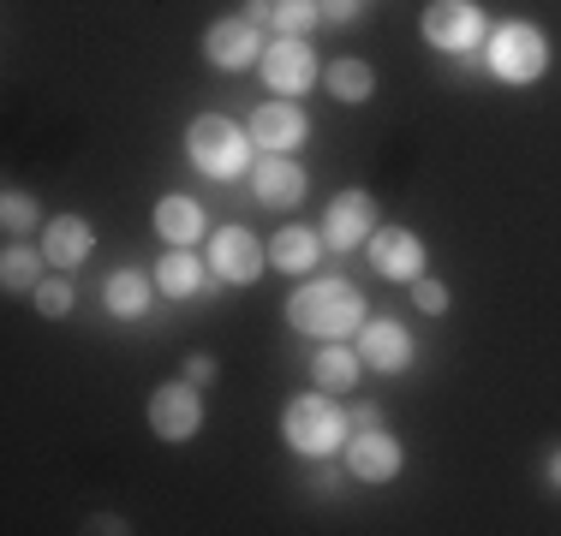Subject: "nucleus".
Wrapping results in <instances>:
<instances>
[{
    "instance_id": "obj_1",
    "label": "nucleus",
    "mask_w": 561,
    "mask_h": 536,
    "mask_svg": "<svg viewBox=\"0 0 561 536\" xmlns=\"http://www.w3.org/2000/svg\"><path fill=\"white\" fill-rule=\"evenodd\" d=\"M293 328L299 334H317V340H346V334L365 328V304L346 280H317V287H299L287 304Z\"/></svg>"
},
{
    "instance_id": "obj_2",
    "label": "nucleus",
    "mask_w": 561,
    "mask_h": 536,
    "mask_svg": "<svg viewBox=\"0 0 561 536\" xmlns=\"http://www.w3.org/2000/svg\"><path fill=\"white\" fill-rule=\"evenodd\" d=\"M185 150H192V161L209 173V179H233V173H245V161H251L245 131H239L233 119H221V114L192 119V131H185Z\"/></svg>"
},
{
    "instance_id": "obj_3",
    "label": "nucleus",
    "mask_w": 561,
    "mask_h": 536,
    "mask_svg": "<svg viewBox=\"0 0 561 536\" xmlns=\"http://www.w3.org/2000/svg\"><path fill=\"white\" fill-rule=\"evenodd\" d=\"M543 60H550V48H543V36L531 24H502L490 36V66H496V78H507V84H531L543 72Z\"/></svg>"
},
{
    "instance_id": "obj_4",
    "label": "nucleus",
    "mask_w": 561,
    "mask_h": 536,
    "mask_svg": "<svg viewBox=\"0 0 561 536\" xmlns=\"http://www.w3.org/2000/svg\"><path fill=\"white\" fill-rule=\"evenodd\" d=\"M341 429H346V418L329 406L323 394H305V399H293V406H287V441H293L299 453H329V447H341Z\"/></svg>"
},
{
    "instance_id": "obj_5",
    "label": "nucleus",
    "mask_w": 561,
    "mask_h": 536,
    "mask_svg": "<svg viewBox=\"0 0 561 536\" xmlns=\"http://www.w3.org/2000/svg\"><path fill=\"white\" fill-rule=\"evenodd\" d=\"M424 43L443 48V54H466L478 43V7L472 0H436L424 12Z\"/></svg>"
},
{
    "instance_id": "obj_6",
    "label": "nucleus",
    "mask_w": 561,
    "mask_h": 536,
    "mask_svg": "<svg viewBox=\"0 0 561 536\" xmlns=\"http://www.w3.org/2000/svg\"><path fill=\"white\" fill-rule=\"evenodd\" d=\"M209 268H216L221 280H233V287H245V280L263 275V245L245 226H221V233L209 238Z\"/></svg>"
},
{
    "instance_id": "obj_7",
    "label": "nucleus",
    "mask_w": 561,
    "mask_h": 536,
    "mask_svg": "<svg viewBox=\"0 0 561 536\" xmlns=\"http://www.w3.org/2000/svg\"><path fill=\"white\" fill-rule=\"evenodd\" d=\"M197 423H204V406H197V394L185 382H168V387H156V399H150V429L162 441H185V435H197Z\"/></svg>"
},
{
    "instance_id": "obj_8",
    "label": "nucleus",
    "mask_w": 561,
    "mask_h": 536,
    "mask_svg": "<svg viewBox=\"0 0 561 536\" xmlns=\"http://www.w3.org/2000/svg\"><path fill=\"white\" fill-rule=\"evenodd\" d=\"M263 78H270V90H280V96H299V90H311V84H317V60H311V48H305L299 36L275 43L270 54H263Z\"/></svg>"
},
{
    "instance_id": "obj_9",
    "label": "nucleus",
    "mask_w": 561,
    "mask_h": 536,
    "mask_svg": "<svg viewBox=\"0 0 561 536\" xmlns=\"http://www.w3.org/2000/svg\"><path fill=\"white\" fill-rule=\"evenodd\" d=\"M370 226H377V203H370V191H341L335 203H329V245L335 250H353L358 238H370Z\"/></svg>"
},
{
    "instance_id": "obj_10",
    "label": "nucleus",
    "mask_w": 561,
    "mask_h": 536,
    "mask_svg": "<svg viewBox=\"0 0 561 536\" xmlns=\"http://www.w3.org/2000/svg\"><path fill=\"white\" fill-rule=\"evenodd\" d=\"M204 54H209L216 66H227V72L251 66V60H257V24H251V19H221V24H209Z\"/></svg>"
},
{
    "instance_id": "obj_11",
    "label": "nucleus",
    "mask_w": 561,
    "mask_h": 536,
    "mask_svg": "<svg viewBox=\"0 0 561 536\" xmlns=\"http://www.w3.org/2000/svg\"><path fill=\"white\" fill-rule=\"evenodd\" d=\"M346 465H353V477H365V482H389L400 471L394 435H382V429H358L353 447H346Z\"/></svg>"
},
{
    "instance_id": "obj_12",
    "label": "nucleus",
    "mask_w": 561,
    "mask_h": 536,
    "mask_svg": "<svg viewBox=\"0 0 561 536\" xmlns=\"http://www.w3.org/2000/svg\"><path fill=\"white\" fill-rule=\"evenodd\" d=\"M370 263H377L389 280H419V268H424V245L407 233V226H382V233L370 238Z\"/></svg>"
},
{
    "instance_id": "obj_13",
    "label": "nucleus",
    "mask_w": 561,
    "mask_h": 536,
    "mask_svg": "<svg viewBox=\"0 0 561 536\" xmlns=\"http://www.w3.org/2000/svg\"><path fill=\"white\" fill-rule=\"evenodd\" d=\"M299 138H305V114L293 102H270V107H257V114H251V143H263L270 155L293 150Z\"/></svg>"
},
{
    "instance_id": "obj_14",
    "label": "nucleus",
    "mask_w": 561,
    "mask_h": 536,
    "mask_svg": "<svg viewBox=\"0 0 561 536\" xmlns=\"http://www.w3.org/2000/svg\"><path fill=\"white\" fill-rule=\"evenodd\" d=\"M358 358H365L370 370H407L412 364V340L400 322H370L365 334H358Z\"/></svg>"
},
{
    "instance_id": "obj_15",
    "label": "nucleus",
    "mask_w": 561,
    "mask_h": 536,
    "mask_svg": "<svg viewBox=\"0 0 561 536\" xmlns=\"http://www.w3.org/2000/svg\"><path fill=\"white\" fill-rule=\"evenodd\" d=\"M251 191H257L270 209H293L305 197V173L293 167V161H280V155H263L257 173H251Z\"/></svg>"
},
{
    "instance_id": "obj_16",
    "label": "nucleus",
    "mask_w": 561,
    "mask_h": 536,
    "mask_svg": "<svg viewBox=\"0 0 561 536\" xmlns=\"http://www.w3.org/2000/svg\"><path fill=\"white\" fill-rule=\"evenodd\" d=\"M43 257L55 268H72L90 257V226L78 221V214H60V221H48V238H43Z\"/></svg>"
},
{
    "instance_id": "obj_17",
    "label": "nucleus",
    "mask_w": 561,
    "mask_h": 536,
    "mask_svg": "<svg viewBox=\"0 0 561 536\" xmlns=\"http://www.w3.org/2000/svg\"><path fill=\"white\" fill-rule=\"evenodd\" d=\"M358 364H365V358H358V352H346L341 340H329L323 352H317L311 375H317V382H323V394H346V387L358 382Z\"/></svg>"
},
{
    "instance_id": "obj_18",
    "label": "nucleus",
    "mask_w": 561,
    "mask_h": 536,
    "mask_svg": "<svg viewBox=\"0 0 561 536\" xmlns=\"http://www.w3.org/2000/svg\"><path fill=\"white\" fill-rule=\"evenodd\" d=\"M156 226H162V238H173V245H185V238L204 233V209L185 203V197H162L156 203Z\"/></svg>"
},
{
    "instance_id": "obj_19",
    "label": "nucleus",
    "mask_w": 561,
    "mask_h": 536,
    "mask_svg": "<svg viewBox=\"0 0 561 536\" xmlns=\"http://www.w3.org/2000/svg\"><path fill=\"white\" fill-rule=\"evenodd\" d=\"M311 263H317V233H305V226H287V233H275V268H287V275H305Z\"/></svg>"
},
{
    "instance_id": "obj_20",
    "label": "nucleus",
    "mask_w": 561,
    "mask_h": 536,
    "mask_svg": "<svg viewBox=\"0 0 561 536\" xmlns=\"http://www.w3.org/2000/svg\"><path fill=\"white\" fill-rule=\"evenodd\" d=\"M197 275H204V268H197V257L185 245H173L168 257H162V268H156V280H162V292H173V299H185V292H197Z\"/></svg>"
},
{
    "instance_id": "obj_21",
    "label": "nucleus",
    "mask_w": 561,
    "mask_h": 536,
    "mask_svg": "<svg viewBox=\"0 0 561 536\" xmlns=\"http://www.w3.org/2000/svg\"><path fill=\"white\" fill-rule=\"evenodd\" d=\"M144 304H150L144 275H138V268H119V275L108 280V311H114V316H138Z\"/></svg>"
},
{
    "instance_id": "obj_22",
    "label": "nucleus",
    "mask_w": 561,
    "mask_h": 536,
    "mask_svg": "<svg viewBox=\"0 0 561 536\" xmlns=\"http://www.w3.org/2000/svg\"><path fill=\"white\" fill-rule=\"evenodd\" d=\"M329 90H335L341 102H365L370 96V66L365 60H335L329 66Z\"/></svg>"
},
{
    "instance_id": "obj_23",
    "label": "nucleus",
    "mask_w": 561,
    "mask_h": 536,
    "mask_svg": "<svg viewBox=\"0 0 561 536\" xmlns=\"http://www.w3.org/2000/svg\"><path fill=\"white\" fill-rule=\"evenodd\" d=\"M0 280H7V292H24V287H36V257L24 245H12L7 257H0Z\"/></svg>"
},
{
    "instance_id": "obj_24",
    "label": "nucleus",
    "mask_w": 561,
    "mask_h": 536,
    "mask_svg": "<svg viewBox=\"0 0 561 536\" xmlns=\"http://www.w3.org/2000/svg\"><path fill=\"white\" fill-rule=\"evenodd\" d=\"M317 19H323V7H311V0H275V24L287 36H305Z\"/></svg>"
},
{
    "instance_id": "obj_25",
    "label": "nucleus",
    "mask_w": 561,
    "mask_h": 536,
    "mask_svg": "<svg viewBox=\"0 0 561 536\" xmlns=\"http://www.w3.org/2000/svg\"><path fill=\"white\" fill-rule=\"evenodd\" d=\"M36 311H43V316H66V311H72V287H66V280H36Z\"/></svg>"
},
{
    "instance_id": "obj_26",
    "label": "nucleus",
    "mask_w": 561,
    "mask_h": 536,
    "mask_svg": "<svg viewBox=\"0 0 561 536\" xmlns=\"http://www.w3.org/2000/svg\"><path fill=\"white\" fill-rule=\"evenodd\" d=\"M0 221H7V233H24V226L36 221L31 197H19V191H12V197H7V209H0Z\"/></svg>"
},
{
    "instance_id": "obj_27",
    "label": "nucleus",
    "mask_w": 561,
    "mask_h": 536,
    "mask_svg": "<svg viewBox=\"0 0 561 536\" xmlns=\"http://www.w3.org/2000/svg\"><path fill=\"white\" fill-rule=\"evenodd\" d=\"M419 304H424L431 316H443V311H448V292L436 287V280H419Z\"/></svg>"
},
{
    "instance_id": "obj_28",
    "label": "nucleus",
    "mask_w": 561,
    "mask_h": 536,
    "mask_svg": "<svg viewBox=\"0 0 561 536\" xmlns=\"http://www.w3.org/2000/svg\"><path fill=\"white\" fill-rule=\"evenodd\" d=\"M185 375H192V382H209V375H216V358H204V352H197L192 364H185Z\"/></svg>"
},
{
    "instance_id": "obj_29",
    "label": "nucleus",
    "mask_w": 561,
    "mask_h": 536,
    "mask_svg": "<svg viewBox=\"0 0 561 536\" xmlns=\"http://www.w3.org/2000/svg\"><path fill=\"white\" fill-rule=\"evenodd\" d=\"M323 12H329V19H335V24H346V19H353V12H358V0H323Z\"/></svg>"
},
{
    "instance_id": "obj_30",
    "label": "nucleus",
    "mask_w": 561,
    "mask_h": 536,
    "mask_svg": "<svg viewBox=\"0 0 561 536\" xmlns=\"http://www.w3.org/2000/svg\"><path fill=\"white\" fill-rule=\"evenodd\" d=\"M245 19H251V24H263V19H275V0H251V7H245Z\"/></svg>"
},
{
    "instance_id": "obj_31",
    "label": "nucleus",
    "mask_w": 561,
    "mask_h": 536,
    "mask_svg": "<svg viewBox=\"0 0 561 536\" xmlns=\"http://www.w3.org/2000/svg\"><path fill=\"white\" fill-rule=\"evenodd\" d=\"M353 423H358V429H382V418H377L370 406H358V411H353Z\"/></svg>"
},
{
    "instance_id": "obj_32",
    "label": "nucleus",
    "mask_w": 561,
    "mask_h": 536,
    "mask_svg": "<svg viewBox=\"0 0 561 536\" xmlns=\"http://www.w3.org/2000/svg\"><path fill=\"white\" fill-rule=\"evenodd\" d=\"M550 477H556V482H561V453H556V459H550Z\"/></svg>"
}]
</instances>
